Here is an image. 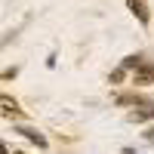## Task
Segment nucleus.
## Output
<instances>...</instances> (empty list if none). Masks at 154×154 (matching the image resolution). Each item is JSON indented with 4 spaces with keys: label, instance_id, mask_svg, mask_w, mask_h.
<instances>
[{
    "label": "nucleus",
    "instance_id": "f257e3e1",
    "mask_svg": "<svg viewBox=\"0 0 154 154\" xmlns=\"http://www.w3.org/2000/svg\"><path fill=\"white\" fill-rule=\"evenodd\" d=\"M126 6L133 9V16H136L139 22H148V6L142 3V0H126Z\"/></svg>",
    "mask_w": 154,
    "mask_h": 154
},
{
    "label": "nucleus",
    "instance_id": "f03ea898",
    "mask_svg": "<svg viewBox=\"0 0 154 154\" xmlns=\"http://www.w3.org/2000/svg\"><path fill=\"white\" fill-rule=\"evenodd\" d=\"M0 111H3V117H19V108L9 96H0Z\"/></svg>",
    "mask_w": 154,
    "mask_h": 154
}]
</instances>
